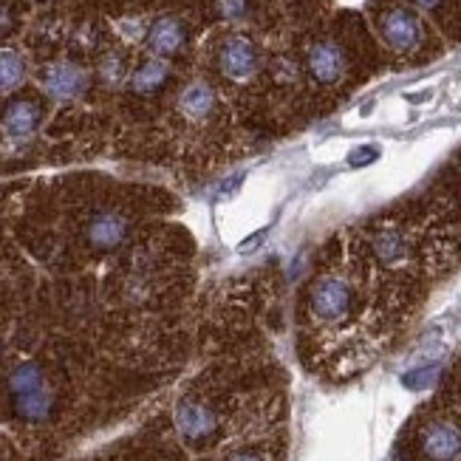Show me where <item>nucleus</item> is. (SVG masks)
<instances>
[{
	"mask_svg": "<svg viewBox=\"0 0 461 461\" xmlns=\"http://www.w3.org/2000/svg\"><path fill=\"white\" fill-rule=\"evenodd\" d=\"M9 388L14 396L20 393H32V391H40L43 388V371H40L34 363H23V366H17L9 376Z\"/></svg>",
	"mask_w": 461,
	"mask_h": 461,
	"instance_id": "dca6fc26",
	"label": "nucleus"
},
{
	"mask_svg": "<svg viewBox=\"0 0 461 461\" xmlns=\"http://www.w3.org/2000/svg\"><path fill=\"white\" fill-rule=\"evenodd\" d=\"M170 68L162 59H148V63L139 66V71L133 74V91L136 94H156L167 83Z\"/></svg>",
	"mask_w": 461,
	"mask_h": 461,
	"instance_id": "ddd939ff",
	"label": "nucleus"
},
{
	"mask_svg": "<svg viewBox=\"0 0 461 461\" xmlns=\"http://www.w3.org/2000/svg\"><path fill=\"white\" fill-rule=\"evenodd\" d=\"M176 422H178V430H182L185 438H190V442H204V438H210L218 428L215 413L202 402H185L178 408Z\"/></svg>",
	"mask_w": 461,
	"mask_h": 461,
	"instance_id": "0eeeda50",
	"label": "nucleus"
},
{
	"mask_svg": "<svg viewBox=\"0 0 461 461\" xmlns=\"http://www.w3.org/2000/svg\"><path fill=\"white\" fill-rule=\"evenodd\" d=\"M185 40H187V32L182 26V20H176V17H158L156 23L150 26V32H148V46L158 57L176 54L178 49L185 46Z\"/></svg>",
	"mask_w": 461,
	"mask_h": 461,
	"instance_id": "1a4fd4ad",
	"label": "nucleus"
},
{
	"mask_svg": "<svg viewBox=\"0 0 461 461\" xmlns=\"http://www.w3.org/2000/svg\"><path fill=\"white\" fill-rule=\"evenodd\" d=\"M12 29V9L0 0V34H6Z\"/></svg>",
	"mask_w": 461,
	"mask_h": 461,
	"instance_id": "5701e85b",
	"label": "nucleus"
},
{
	"mask_svg": "<svg viewBox=\"0 0 461 461\" xmlns=\"http://www.w3.org/2000/svg\"><path fill=\"white\" fill-rule=\"evenodd\" d=\"M218 63H221V71L232 79H247L255 74L258 68V51L249 43L247 37L232 34L224 40L221 54H218Z\"/></svg>",
	"mask_w": 461,
	"mask_h": 461,
	"instance_id": "39448f33",
	"label": "nucleus"
},
{
	"mask_svg": "<svg viewBox=\"0 0 461 461\" xmlns=\"http://www.w3.org/2000/svg\"><path fill=\"white\" fill-rule=\"evenodd\" d=\"M43 88L54 99H74L88 88V74L74 63H54L43 71Z\"/></svg>",
	"mask_w": 461,
	"mask_h": 461,
	"instance_id": "423d86ee",
	"label": "nucleus"
},
{
	"mask_svg": "<svg viewBox=\"0 0 461 461\" xmlns=\"http://www.w3.org/2000/svg\"><path fill=\"white\" fill-rule=\"evenodd\" d=\"M232 461H267L264 456H258V453H238Z\"/></svg>",
	"mask_w": 461,
	"mask_h": 461,
	"instance_id": "393cba45",
	"label": "nucleus"
},
{
	"mask_svg": "<svg viewBox=\"0 0 461 461\" xmlns=\"http://www.w3.org/2000/svg\"><path fill=\"white\" fill-rule=\"evenodd\" d=\"M14 413L26 422H43V419L51 413V396L40 388L32 393H20L14 396Z\"/></svg>",
	"mask_w": 461,
	"mask_h": 461,
	"instance_id": "f8f14e48",
	"label": "nucleus"
},
{
	"mask_svg": "<svg viewBox=\"0 0 461 461\" xmlns=\"http://www.w3.org/2000/svg\"><path fill=\"white\" fill-rule=\"evenodd\" d=\"M436 374H438V363H430V366H425V368H416V371L405 374V376H402V385L411 388V391H422V388L433 385Z\"/></svg>",
	"mask_w": 461,
	"mask_h": 461,
	"instance_id": "f3484780",
	"label": "nucleus"
},
{
	"mask_svg": "<svg viewBox=\"0 0 461 461\" xmlns=\"http://www.w3.org/2000/svg\"><path fill=\"white\" fill-rule=\"evenodd\" d=\"M40 125V108L32 103V99H14V103L6 105L4 111V128L9 136H32Z\"/></svg>",
	"mask_w": 461,
	"mask_h": 461,
	"instance_id": "9d476101",
	"label": "nucleus"
},
{
	"mask_svg": "<svg viewBox=\"0 0 461 461\" xmlns=\"http://www.w3.org/2000/svg\"><path fill=\"white\" fill-rule=\"evenodd\" d=\"M416 6H422V9H428V12H436L438 6L445 4V0H413Z\"/></svg>",
	"mask_w": 461,
	"mask_h": 461,
	"instance_id": "b1692460",
	"label": "nucleus"
},
{
	"mask_svg": "<svg viewBox=\"0 0 461 461\" xmlns=\"http://www.w3.org/2000/svg\"><path fill=\"white\" fill-rule=\"evenodd\" d=\"M379 158V148L376 145H363V148H357L351 156H348V165L351 167H366L371 162H376Z\"/></svg>",
	"mask_w": 461,
	"mask_h": 461,
	"instance_id": "a211bd4d",
	"label": "nucleus"
},
{
	"mask_svg": "<svg viewBox=\"0 0 461 461\" xmlns=\"http://www.w3.org/2000/svg\"><path fill=\"white\" fill-rule=\"evenodd\" d=\"M306 68L320 86H334V83H339V79L346 77L348 57H346L343 46L334 43V40H320V43H314L309 49Z\"/></svg>",
	"mask_w": 461,
	"mask_h": 461,
	"instance_id": "f03ea898",
	"label": "nucleus"
},
{
	"mask_svg": "<svg viewBox=\"0 0 461 461\" xmlns=\"http://www.w3.org/2000/svg\"><path fill=\"white\" fill-rule=\"evenodd\" d=\"M178 105H182V111L190 119H207L212 113V108H215V94L204 83H193V86L185 88L182 99H178Z\"/></svg>",
	"mask_w": 461,
	"mask_h": 461,
	"instance_id": "9b49d317",
	"label": "nucleus"
},
{
	"mask_svg": "<svg viewBox=\"0 0 461 461\" xmlns=\"http://www.w3.org/2000/svg\"><path fill=\"white\" fill-rule=\"evenodd\" d=\"M351 286L339 277H320L312 289V309L320 320H343L351 312Z\"/></svg>",
	"mask_w": 461,
	"mask_h": 461,
	"instance_id": "7ed1b4c3",
	"label": "nucleus"
},
{
	"mask_svg": "<svg viewBox=\"0 0 461 461\" xmlns=\"http://www.w3.org/2000/svg\"><path fill=\"white\" fill-rule=\"evenodd\" d=\"M218 12L230 20H238V17H247L249 12V0H218Z\"/></svg>",
	"mask_w": 461,
	"mask_h": 461,
	"instance_id": "6ab92c4d",
	"label": "nucleus"
},
{
	"mask_svg": "<svg viewBox=\"0 0 461 461\" xmlns=\"http://www.w3.org/2000/svg\"><path fill=\"white\" fill-rule=\"evenodd\" d=\"M422 453L430 461H453L461 456V428L456 422H430L422 433Z\"/></svg>",
	"mask_w": 461,
	"mask_h": 461,
	"instance_id": "20e7f679",
	"label": "nucleus"
},
{
	"mask_svg": "<svg viewBox=\"0 0 461 461\" xmlns=\"http://www.w3.org/2000/svg\"><path fill=\"white\" fill-rule=\"evenodd\" d=\"M26 77L23 57L12 49H0V91H14Z\"/></svg>",
	"mask_w": 461,
	"mask_h": 461,
	"instance_id": "2eb2a0df",
	"label": "nucleus"
},
{
	"mask_svg": "<svg viewBox=\"0 0 461 461\" xmlns=\"http://www.w3.org/2000/svg\"><path fill=\"white\" fill-rule=\"evenodd\" d=\"M374 252L376 258L383 260V264H396V260H402L408 255V240L402 232L396 230H385L374 238Z\"/></svg>",
	"mask_w": 461,
	"mask_h": 461,
	"instance_id": "4468645a",
	"label": "nucleus"
},
{
	"mask_svg": "<svg viewBox=\"0 0 461 461\" xmlns=\"http://www.w3.org/2000/svg\"><path fill=\"white\" fill-rule=\"evenodd\" d=\"M103 77L108 79V83H119V79H122V59L108 57L103 63Z\"/></svg>",
	"mask_w": 461,
	"mask_h": 461,
	"instance_id": "412c9836",
	"label": "nucleus"
},
{
	"mask_svg": "<svg viewBox=\"0 0 461 461\" xmlns=\"http://www.w3.org/2000/svg\"><path fill=\"white\" fill-rule=\"evenodd\" d=\"M125 235H128V221L122 215H116V212H99L91 221V227H88L91 247L103 249V252L116 249L125 240Z\"/></svg>",
	"mask_w": 461,
	"mask_h": 461,
	"instance_id": "6e6552de",
	"label": "nucleus"
},
{
	"mask_svg": "<svg viewBox=\"0 0 461 461\" xmlns=\"http://www.w3.org/2000/svg\"><path fill=\"white\" fill-rule=\"evenodd\" d=\"M376 23H379L383 40L399 54H408L422 43V23H419V17L413 12H408L402 6H388L383 14H379Z\"/></svg>",
	"mask_w": 461,
	"mask_h": 461,
	"instance_id": "f257e3e1",
	"label": "nucleus"
},
{
	"mask_svg": "<svg viewBox=\"0 0 461 461\" xmlns=\"http://www.w3.org/2000/svg\"><path fill=\"white\" fill-rule=\"evenodd\" d=\"M244 173H235V176H230V178H224L221 185H218V195H232L240 185H244Z\"/></svg>",
	"mask_w": 461,
	"mask_h": 461,
	"instance_id": "4be33fe9",
	"label": "nucleus"
},
{
	"mask_svg": "<svg viewBox=\"0 0 461 461\" xmlns=\"http://www.w3.org/2000/svg\"><path fill=\"white\" fill-rule=\"evenodd\" d=\"M267 235H269V227H267V230H258V232H252L247 240H240V244H238V252H240V255H249V252H255V249H258V247L267 240Z\"/></svg>",
	"mask_w": 461,
	"mask_h": 461,
	"instance_id": "aec40b11",
	"label": "nucleus"
}]
</instances>
